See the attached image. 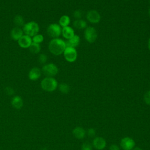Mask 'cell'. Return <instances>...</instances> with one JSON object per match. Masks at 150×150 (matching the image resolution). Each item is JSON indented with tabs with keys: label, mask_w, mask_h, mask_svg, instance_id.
Segmentation results:
<instances>
[{
	"label": "cell",
	"mask_w": 150,
	"mask_h": 150,
	"mask_svg": "<svg viewBox=\"0 0 150 150\" xmlns=\"http://www.w3.org/2000/svg\"><path fill=\"white\" fill-rule=\"evenodd\" d=\"M109 150H120V148L117 144H112L110 146Z\"/></svg>",
	"instance_id": "obj_30"
},
{
	"label": "cell",
	"mask_w": 150,
	"mask_h": 150,
	"mask_svg": "<svg viewBox=\"0 0 150 150\" xmlns=\"http://www.w3.org/2000/svg\"><path fill=\"white\" fill-rule=\"evenodd\" d=\"M80 42V38L79 36L74 35L72 38L68 39L66 42H65L66 47H71L75 48L78 46Z\"/></svg>",
	"instance_id": "obj_13"
},
{
	"label": "cell",
	"mask_w": 150,
	"mask_h": 150,
	"mask_svg": "<svg viewBox=\"0 0 150 150\" xmlns=\"http://www.w3.org/2000/svg\"><path fill=\"white\" fill-rule=\"evenodd\" d=\"M93 145L88 142H85L81 146V150H92Z\"/></svg>",
	"instance_id": "obj_24"
},
{
	"label": "cell",
	"mask_w": 150,
	"mask_h": 150,
	"mask_svg": "<svg viewBox=\"0 0 150 150\" xmlns=\"http://www.w3.org/2000/svg\"><path fill=\"white\" fill-rule=\"evenodd\" d=\"M59 25L63 28L67 26L70 22V19L67 15H63L62 16L59 21Z\"/></svg>",
	"instance_id": "obj_19"
},
{
	"label": "cell",
	"mask_w": 150,
	"mask_h": 150,
	"mask_svg": "<svg viewBox=\"0 0 150 150\" xmlns=\"http://www.w3.org/2000/svg\"><path fill=\"white\" fill-rule=\"evenodd\" d=\"M47 56L45 54H40L39 56V62L40 64H45L47 61Z\"/></svg>",
	"instance_id": "obj_27"
},
{
	"label": "cell",
	"mask_w": 150,
	"mask_h": 150,
	"mask_svg": "<svg viewBox=\"0 0 150 150\" xmlns=\"http://www.w3.org/2000/svg\"><path fill=\"white\" fill-rule=\"evenodd\" d=\"M30 52L32 54H38L40 51V46L38 43L32 42L30 46L28 47Z\"/></svg>",
	"instance_id": "obj_20"
},
{
	"label": "cell",
	"mask_w": 150,
	"mask_h": 150,
	"mask_svg": "<svg viewBox=\"0 0 150 150\" xmlns=\"http://www.w3.org/2000/svg\"><path fill=\"white\" fill-rule=\"evenodd\" d=\"M40 150H48L47 148H42L41 149H40Z\"/></svg>",
	"instance_id": "obj_33"
},
{
	"label": "cell",
	"mask_w": 150,
	"mask_h": 150,
	"mask_svg": "<svg viewBox=\"0 0 150 150\" xmlns=\"http://www.w3.org/2000/svg\"><path fill=\"white\" fill-rule=\"evenodd\" d=\"M18 45L22 48H28L32 43V39L28 35H23L18 40Z\"/></svg>",
	"instance_id": "obj_11"
},
{
	"label": "cell",
	"mask_w": 150,
	"mask_h": 150,
	"mask_svg": "<svg viewBox=\"0 0 150 150\" xmlns=\"http://www.w3.org/2000/svg\"><path fill=\"white\" fill-rule=\"evenodd\" d=\"M13 23L17 27L23 26L24 25V19L23 18L19 15H17L14 17L13 19Z\"/></svg>",
	"instance_id": "obj_21"
},
{
	"label": "cell",
	"mask_w": 150,
	"mask_h": 150,
	"mask_svg": "<svg viewBox=\"0 0 150 150\" xmlns=\"http://www.w3.org/2000/svg\"><path fill=\"white\" fill-rule=\"evenodd\" d=\"M63 55L65 59L69 62H74L76 60L77 57V52L75 48L71 47H66Z\"/></svg>",
	"instance_id": "obj_6"
},
{
	"label": "cell",
	"mask_w": 150,
	"mask_h": 150,
	"mask_svg": "<svg viewBox=\"0 0 150 150\" xmlns=\"http://www.w3.org/2000/svg\"><path fill=\"white\" fill-rule=\"evenodd\" d=\"M120 144L123 150H132L135 146V142L132 138L125 137L121 139Z\"/></svg>",
	"instance_id": "obj_8"
},
{
	"label": "cell",
	"mask_w": 150,
	"mask_h": 150,
	"mask_svg": "<svg viewBox=\"0 0 150 150\" xmlns=\"http://www.w3.org/2000/svg\"><path fill=\"white\" fill-rule=\"evenodd\" d=\"M132 150H143L142 148H141L140 147H134Z\"/></svg>",
	"instance_id": "obj_31"
},
{
	"label": "cell",
	"mask_w": 150,
	"mask_h": 150,
	"mask_svg": "<svg viewBox=\"0 0 150 150\" xmlns=\"http://www.w3.org/2000/svg\"><path fill=\"white\" fill-rule=\"evenodd\" d=\"M86 18L88 21L92 23H97L100 21L101 15L96 10H90L86 14Z\"/></svg>",
	"instance_id": "obj_10"
},
{
	"label": "cell",
	"mask_w": 150,
	"mask_h": 150,
	"mask_svg": "<svg viewBox=\"0 0 150 150\" xmlns=\"http://www.w3.org/2000/svg\"><path fill=\"white\" fill-rule=\"evenodd\" d=\"M148 46L149 49L150 50V38H149V40H148Z\"/></svg>",
	"instance_id": "obj_32"
},
{
	"label": "cell",
	"mask_w": 150,
	"mask_h": 150,
	"mask_svg": "<svg viewBox=\"0 0 150 150\" xmlns=\"http://www.w3.org/2000/svg\"><path fill=\"white\" fill-rule=\"evenodd\" d=\"M149 4H150V0H149Z\"/></svg>",
	"instance_id": "obj_35"
},
{
	"label": "cell",
	"mask_w": 150,
	"mask_h": 150,
	"mask_svg": "<svg viewBox=\"0 0 150 150\" xmlns=\"http://www.w3.org/2000/svg\"><path fill=\"white\" fill-rule=\"evenodd\" d=\"M43 39H44L43 36L42 35L37 34V35H35L34 36H33L32 40V42L39 44L43 41Z\"/></svg>",
	"instance_id": "obj_23"
},
{
	"label": "cell",
	"mask_w": 150,
	"mask_h": 150,
	"mask_svg": "<svg viewBox=\"0 0 150 150\" xmlns=\"http://www.w3.org/2000/svg\"><path fill=\"white\" fill-rule=\"evenodd\" d=\"M47 35L53 39L57 38L62 33V29L59 25L57 23L50 24L47 28Z\"/></svg>",
	"instance_id": "obj_5"
},
{
	"label": "cell",
	"mask_w": 150,
	"mask_h": 150,
	"mask_svg": "<svg viewBox=\"0 0 150 150\" xmlns=\"http://www.w3.org/2000/svg\"><path fill=\"white\" fill-rule=\"evenodd\" d=\"M86 134H87V135L90 137V138H93L94 137L96 136V129L93 128H90L87 129V131H86Z\"/></svg>",
	"instance_id": "obj_26"
},
{
	"label": "cell",
	"mask_w": 150,
	"mask_h": 150,
	"mask_svg": "<svg viewBox=\"0 0 150 150\" xmlns=\"http://www.w3.org/2000/svg\"><path fill=\"white\" fill-rule=\"evenodd\" d=\"M62 34L65 39L68 40L74 35V32L72 28L67 26L63 28L62 29Z\"/></svg>",
	"instance_id": "obj_17"
},
{
	"label": "cell",
	"mask_w": 150,
	"mask_h": 150,
	"mask_svg": "<svg viewBox=\"0 0 150 150\" xmlns=\"http://www.w3.org/2000/svg\"><path fill=\"white\" fill-rule=\"evenodd\" d=\"M144 100L147 105H150V90H148L144 94Z\"/></svg>",
	"instance_id": "obj_25"
},
{
	"label": "cell",
	"mask_w": 150,
	"mask_h": 150,
	"mask_svg": "<svg viewBox=\"0 0 150 150\" xmlns=\"http://www.w3.org/2000/svg\"><path fill=\"white\" fill-rule=\"evenodd\" d=\"M92 145L96 150H103L106 147L107 142L101 137H96L93 140Z\"/></svg>",
	"instance_id": "obj_9"
},
{
	"label": "cell",
	"mask_w": 150,
	"mask_h": 150,
	"mask_svg": "<svg viewBox=\"0 0 150 150\" xmlns=\"http://www.w3.org/2000/svg\"><path fill=\"white\" fill-rule=\"evenodd\" d=\"M5 93L8 94V95H9V96H11V95H13L15 93V91L14 90L11 88V87H6L5 88Z\"/></svg>",
	"instance_id": "obj_29"
},
{
	"label": "cell",
	"mask_w": 150,
	"mask_h": 150,
	"mask_svg": "<svg viewBox=\"0 0 150 150\" xmlns=\"http://www.w3.org/2000/svg\"><path fill=\"white\" fill-rule=\"evenodd\" d=\"M11 104L13 108H15V109L19 110L23 107V101L20 96H16L12 98Z\"/></svg>",
	"instance_id": "obj_16"
},
{
	"label": "cell",
	"mask_w": 150,
	"mask_h": 150,
	"mask_svg": "<svg viewBox=\"0 0 150 150\" xmlns=\"http://www.w3.org/2000/svg\"><path fill=\"white\" fill-rule=\"evenodd\" d=\"M74 137L78 139H83L86 135V131L81 127H76L72 131Z\"/></svg>",
	"instance_id": "obj_12"
},
{
	"label": "cell",
	"mask_w": 150,
	"mask_h": 150,
	"mask_svg": "<svg viewBox=\"0 0 150 150\" xmlns=\"http://www.w3.org/2000/svg\"><path fill=\"white\" fill-rule=\"evenodd\" d=\"M85 39L89 43L94 42L97 38V32L93 27H87L84 30Z\"/></svg>",
	"instance_id": "obj_7"
},
{
	"label": "cell",
	"mask_w": 150,
	"mask_h": 150,
	"mask_svg": "<svg viewBox=\"0 0 150 150\" xmlns=\"http://www.w3.org/2000/svg\"><path fill=\"white\" fill-rule=\"evenodd\" d=\"M59 90L63 94H67L70 91V86L66 83H61L59 85Z\"/></svg>",
	"instance_id": "obj_22"
},
{
	"label": "cell",
	"mask_w": 150,
	"mask_h": 150,
	"mask_svg": "<svg viewBox=\"0 0 150 150\" xmlns=\"http://www.w3.org/2000/svg\"><path fill=\"white\" fill-rule=\"evenodd\" d=\"M40 86L43 90L47 92H52L57 88L58 84L54 78L46 77L41 81Z\"/></svg>",
	"instance_id": "obj_2"
},
{
	"label": "cell",
	"mask_w": 150,
	"mask_h": 150,
	"mask_svg": "<svg viewBox=\"0 0 150 150\" xmlns=\"http://www.w3.org/2000/svg\"><path fill=\"white\" fill-rule=\"evenodd\" d=\"M148 13H149V15L150 16V8H149V10H148Z\"/></svg>",
	"instance_id": "obj_34"
},
{
	"label": "cell",
	"mask_w": 150,
	"mask_h": 150,
	"mask_svg": "<svg viewBox=\"0 0 150 150\" xmlns=\"http://www.w3.org/2000/svg\"><path fill=\"white\" fill-rule=\"evenodd\" d=\"M43 73L46 77H53L56 76L58 73V68L53 63H49L47 64H45L42 69Z\"/></svg>",
	"instance_id": "obj_4"
},
{
	"label": "cell",
	"mask_w": 150,
	"mask_h": 150,
	"mask_svg": "<svg viewBox=\"0 0 150 150\" xmlns=\"http://www.w3.org/2000/svg\"><path fill=\"white\" fill-rule=\"evenodd\" d=\"M83 13H82V11H80V10H76L74 11L73 13V16L77 19H80V18H81V16H82Z\"/></svg>",
	"instance_id": "obj_28"
},
{
	"label": "cell",
	"mask_w": 150,
	"mask_h": 150,
	"mask_svg": "<svg viewBox=\"0 0 150 150\" xmlns=\"http://www.w3.org/2000/svg\"><path fill=\"white\" fill-rule=\"evenodd\" d=\"M125 1H129V0H125Z\"/></svg>",
	"instance_id": "obj_36"
},
{
	"label": "cell",
	"mask_w": 150,
	"mask_h": 150,
	"mask_svg": "<svg viewBox=\"0 0 150 150\" xmlns=\"http://www.w3.org/2000/svg\"><path fill=\"white\" fill-rule=\"evenodd\" d=\"M23 30L19 27H15L13 28L11 32V38L14 40H18L23 35Z\"/></svg>",
	"instance_id": "obj_14"
},
{
	"label": "cell",
	"mask_w": 150,
	"mask_h": 150,
	"mask_svg": "<svg viewBox=\"0 0 150 150\" xmlns=\"http://www.w3.org/2000/svg\"><path fill=\"white\" fill-rule=\"evenodd\" d=\"M41 76V71L38 67H33L30 69L28 74V77L31 80H36Z\"/></svg>",
	"instance_id": "obj_15"
},
{
	"label": "cell",
	"mask_w": 150,
	"mask_h": 150,
	"mask_svg": "<svg viewBox=\"0 0 150 150\" xmlns=\"http://www.w3.org/2000/svg\"><path fill=\"white\" fill-rule=\"evenodd\" d=\"M22 30L26 35H28L30 37H33L37 35L39 32V26L36 22L34 21H30L24 24Z\"/></svg>",
	"instance_id": "obj_3"
},
{
	"label": "cell",
	"mask_w": 150,
	"mask_h": 150,
	"mask_svg": "<svg viewBox=\"0 0 150 150\" xmlns=\"http://www.w3.org/2000/svg\"><path fill=\"white\" fill-rule=\"evenodd\" d=\"M73 26L76 29H84L87 27V23L84 20L76 19L73 22Z\"/></svg>",
	"instance_id": "obj_18"
},
{
	"label": "cell",
	"mask_w": 150,
	"mask_h": 150,
	"mask_svg": "<svg viewBox=\"0 0 150 150\" xmlns=\"http://www.w3.org/2000/svg\"><path fill=\"white\" fill-rule=\"evenodd\" d=\"M65 42L59 38H54L51 40L49 43V49L54 55L58 56L63 53L66 49Z\"/></svg>",
	"instance_id": "obj_1"
}]
</instances>
